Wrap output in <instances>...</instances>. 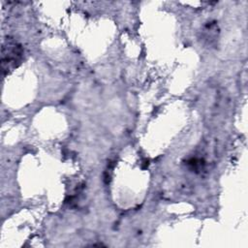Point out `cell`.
Returning a JSON list of instances; mask_svg holds the SVG:
<instances>
[{"mask_svg": "<svg viewBox=\"0 0 248 248\" xmlns=\"http://www.w3.org/2000/svg\"><path fill=\"white\" fill-rule=\"evenodd\" d=\"M23 49L21 46L13 39H6L2 44L1 69L3 74L16 69L22 60Z\"/></svg>", "mask_w": 248, "mask_h": 248, "instance_id": "obj_1", "label": "cell"}]
</instances>
